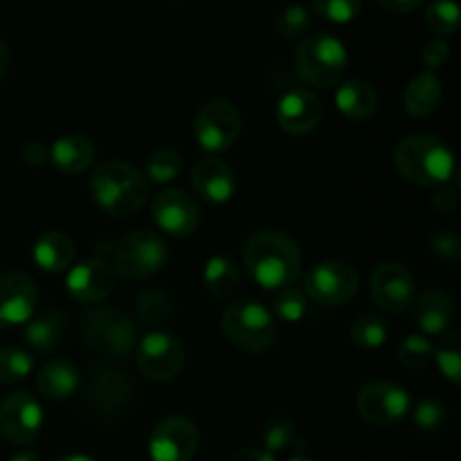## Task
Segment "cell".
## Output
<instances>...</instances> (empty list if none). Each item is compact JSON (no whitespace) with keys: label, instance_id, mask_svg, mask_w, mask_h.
Returning a JSON list of instances; mask_svg holds the SVG:
<instances>
[{"label":"cell","instance_id":"6da1fadb","mask_svg":"<svg viewBox=\"0 0 461 461\" xmlns=\"http://www.w3.org/2000/svg\"><path fill=\"white\" fill-rule=\"evenodd\" d=\"M243 266L255 284L266 291L293 286L302 273L300 246L279 230L255 232L243 246Z\"/></svg>","mask_w":461,"mask_h":461},{"label":"cell","instance_id":"7a4b0ae2","mask_svg":"<svg viewBox=\"0 0 461 461\" xmlns=\"http://www.w3.org/2000/svg\"><path fill=\"white\" fill-rule=\"evenodd\" d=\"M95 205L113 219L135 216L149 201V180L138 167L124 160H106L88 178Z\"/></svg>","mask_w":461,"mask_h":461},{"label":"cell","instance_id":"3957f363","mask_svg":"<svg viewBox=\"0 0 461 461\" xmlns=\"http://www.w3.org/2000/svg\"><path fill=\"white\" fill-rule=\"evenodd\" d=\"M394 167L408 183L437 189L455 176V156L437 135L414 133L396 144Z\"/></svg>","mask_w":461,"mask_h":461},{"label":"cell","instance_id":"277c9868","mask_svg":"<svg viewBox=\"0 0 461 461\" xmlns=\"http://www.w3.org/2000/svg\"><path fill=\"white\" fill-rule=\"evenodd\" d=\"M81 340L99 358L124 360L138 345V327L115 306H95L81 322Z\"/></svg>","mask_w":461,"mask_h":461},{"label":"cell","instance_id":"5b68a950","mask_svg":"<svg viewBox=\"0 0 461 461\" xmlns=\"http://www.w3.org/2000/svg\"><path fill=\"white\" fill-rule=\"evenodd\" d=\"M221 329L246 354H264L277 342V320L257 300L230 302L221 313Z\"/></svg>","mask_w":461,"mask_h":461},{"label":"cell","instance_id":"8992f818","mask_svg":"<svg viewBox=\"0 0 461 461\" xmlns=\"http://www.w3.org/2000/svg\"><path fill=\"white\" fill-rule=\"evenodd\" d=\"M349 57L340 39L329 32L311 34L297 45L295 70L313 88H331L345 77Z\"/></svg>","mask_w":461,"mask_h":461},{"label":"cell","instance_id":"52a82bcc","mask_svg":"<svg viewBox=\"0 0 461 461\" xmlns=\"http://www.w3.org/2000/svg\"><path fill=\"white\" fill-rule=\"evenodd\" d=\"M169 259L165 239L151 230H131L113 248V270L120 277L138 282L160 273Z\"/></svg>","mask_w":461,"mask_h":461},{"label":"cell","instance_id":"ba28073f","mask_svg":"<svg viewBox=\"0 0 461 461\" xmlns=\"http://www.w3.org/2000/svg\"><path fill=\"white\" fill-rule=\"evenodd\" d=\"M243 129L241 113L228 99H210L194 120V138L207 153H223L239 140Z\"/></svg>","mask_w":461,"mask_h":461},{"label":"cell","instance_id":"9c48e42d","mask_svg":"<svg viewBox=\"0 0 461 461\" xmlns=\"http://www.w3.org/2000/svg\"><path fill=\"white\" fill-rule=\"evenodd\" d=\"M133 381L124 372L111 367H97L86 383V405L104 421L120 419L133 403Z\"/></svg>","mask_w":461,"mask_h":461},{"label":"cell","instance_id":"30bf717a","mask_svg":"<svg viewBox=\"0 0 461 461\" xmlns=\"http://www.w3.org/2000/svg\"><path fill=\"white\" fill-rule=\"evenodd\" d=\"M135 365L140 374L147 381L153 383H169L183 372L185 365V349L180 340L171 333L156 331L147 333L142 340L135 345Z\"/></svg>","mask_w":461,"mask_h":461},{"label":"cell","instance_id":"8fae6325","mask_svg":"<svg viewBox=\"0 0 461 461\" xmlns=\"http://www.w3.org/2000/svg\"><path fill=\"white\" fill-rule=\"evenodd\" d=\"M358 286L360 277L354 266L347 261L329 259L309 270L302 291L315 304L342 306L358 293Z\"/></svg>","mask_w":461,"mask_h":461},{"label":"cell","instance_id":"7c38bea8","mask_svg":"<svg viewBox=\"0 0 461 461\" xmlns=\"http://www.w3.org/2000/svg\"><path fill=\"white\" fill-rule=\"evenodd\" d=\"M410 405H412L410 392L392 381L367 383L356 396L360 417L378 428H390L403 421L410 412Z\"/></svg>","mask_w":461,"mask_h":461},{"label":"cell","instance_id":"4fadbf2b","mask_svg":"<svg viewBox=\"0 0 461 461\" xmlns=\"http://www.w3.org/2000/svg\"><path fill=\"white\" fill-rule=\"evenodd\" d=\"M151 219L160 232L176 239H187L201 225V207L189 192L169 187L153 196Z\"/></svg>","mask_w":461,"mask_h":461},{"label":"cell","instance_id":"5bb4252c","mask_svg":"<svg viewBox=\"0 0 461 461\" xmlns=\"http://www.w3.org/2000/svg\"><path fill=\"white\" fill-rule=\"evenodd\" d=\"M43 408L30 392H12L0 401V437L14 446H30L43 430Z\"/></svg>","mask_w":461,"mask_h":461},{"label":"cell","instance_id":"9a60e30c","mask_svg":"<svg viewBox=\"0 0 461 461\" xmlns=\"http://www.w3.org/2000/svg\"><path fill=\"white\" fill-rule=\"evenodd\" d=\"M369 293L378 309L390 315H399L412 306L417 282L408 266L399 261H383L372 273Z\"/></svg>","mask_w":461,"mask_h":461},{"label":"cell","instance_id":"2e32d148","mask_svg":"<svg viewBox=\"0 0 461 461\" xmlns=\"http://www.w3.org/2000/svg\"><path fill=\"white\" fill-rule=\"evenodd\" d=\"M201 446V432L187 417H167L149 437V455L153 461H192Z\"/></svg>","mask_w":461,"mask_h":461},{"label":"cell","instance_id":"e0dca14e","mask_svg":"<svg viewBox=\"0 0 461 461\" xmlns=\"http://www.w3.org/2000/svg\"><path fill=\"white\" fill-rule=\"evenodd\" d=\"M275 120L284 133L306 135L322 122V102L313 90L291 88L279 97Z\"/></svg>","mask_w":461,"mask_h":461},{"label":"cell","instance_id":"ac0fdd59","mask_svg":"<svg viewBox=\"0 0 461 461\" xmlns=\"http://www.w3.org/2000/svg\"><path fill=\"white\" fill-rule=\"evenodd\" d=\"M115 270L104 259H86L81 264H72L68 270L66 288L70 297L81 304H97L106 300L115 288Z\"/></svg>","mask_w":461,"mask_h":461},{"label":"cell","instance_id":"d6986e66","mask_svg":"<svg viewBox=\"0 0 461 461\" xmlns=\"http://www.w3.org/2000/svg\"><path fill=\"white\" fill-rule=\"evenodd\" d=\"M39 288L25 273L0 275V327H18L34 318Z\"/></svg>","mask_w":461,"mask_h":461},{"label":"cell","instance_id":"ffe728a7","mask_svg":"<svg viewBox=\"0 0 461 461\" xmlns=\"http://www.w3.org/2000/svg\"><path fill=\"white\" fill-rule=\"evenodd\" d=\"M192 187L203 201L221 205V203H228L237 192V176L223 158L205 156L194 165Z\"/></svg>","mask_w":461,"mask_h":461},{"label":"cell","instance_id":"44dd1931","mask_svg":"<svg viewBox=\"0 0 461 461\" xmlns=\"http://www.w3.org/2000/svg\"><path fill=\"white\" fill-rule=\"evenodd\" d=\"M70 318L59 309H48L36 318H30L23 329V338L36 354H52L68 342Z\"/></svg>","mask_w":461,"mask_h":461},{"label":"cell","instance_id":"7402d4cb","mask_svg":"<svg viewBox=\"0 0 461 461\" xmlns=\"http://www.w3.org/2000/svg\"><path fill=\"white\" fill-rule=\"evenodd\" d=\"M414 304V322L423 336H437L446 333L455 318V302L450 293L441 288H428L419 295Z\"/></svg>","mask_w":461,"mask_h":461},{"label":"cell","instance_id":"603a6c76","mask_svg":"<svg viewBox=\"0 0 461 461\" xmlns=\"http://www.w3.org/2000/svg\"><path fill=\"white\" fill-rule=\"evenodd\" d=\"M36 387L50 401H66L75 396L81 387V372L66 358L48 360L39 369Z\"/></svg>","mask_w":461,"mask_h":461},{"label":"cell","instance_id":"cb8c5ba5","mask_svg":"<svg viewBox=\"0 0 461 461\" xmlns=\"http://www.w3.org/2000/svg\"><path fill=\"white\" fill-rule=\"evenodd\" d=\"M50 151V160L63 174H81V171L88 169L95 160V144L93 140L86 138V135H61L52 142Z\"/></svg>","mask_w":461,"mask_h":461},{"label":"cell","instance_id":"d4e9b609","mask_svg":"<svg viewBox=\"0 0 461 461\" xmlns=\"http://www.w3.org/2000/svg\"><path fill=\"white\" fill-rule=\"evenodd\" d=\"M77 257L75 241L68 234L52 230V232H43L34 243V261L41 270L45 273H66L72 268Z\"/></svg>","mask_w":461,"mask_h":461},{"label":"cell","instance_id":"484cf974","mask_svg":"<svg viewBox=\"0 0 461 461\" xmlns=\"http://www.w3.org/2000/svg\"><path fill=\"white\" fill-rule=\"evenodd\" d=\"M444 99V84L430 70H423L414 77L403 93L405 113L412 117H428L439 108Z\"/></svg>","mask_w":461,"mask_h":461},{"label":"cell","instance_id":"4316f807","mask_svg":"<svg viewBox=\"0 0 461 461\" xmlns=\"http://www.w3.org/2000/svg\"><path fill=\"white\" fill-rule=\"evenodd\" d=\"M336 106L347 120L365 122L378 111V93L372 84L363 79L345 81L336 90Z\"/></svg>","mask_w":461,"mask_h":461},{"label":"cell","instance_id":"83f0119b","mask_svg":"<svg viewBox=\"0 0 461 461\" xmlns=\"http://www.w3.org/2000/svg\"><path fill=\"white\" fill-rule=\"evenodd\" d=\"M203 282H205L207 293L216 300H230L241 286V268L232 257L214 255L207 259L205 270H203Z\"/></svg>","mask_w":461,"mask_h":461},{"label":"cell","instance_id":"f1b7e54d","mask_svg":"<svg viewBox=\"0 0 461 461\" xmlns=\"http://www.w3.org/2000/svg\"><path fill=\"white\" fill-rule=\"evenodd\" d=\"M135 313H138L140 322L147 327H165L176 313L174 300L167 293L149 288L135 297Z\"/></svg>","mask_w":461,"mask_h":461},{"label":"cell","instance_id":"f546056e","mask_svg":"<svg viewBox=\"0 0 461 461\" xmlns=\"http://www.w3.org/2000/svg\"><path fill=\"white\" fill-rule=\"evenodd\" d=\"M439 372L448 378L453 385L461 383V336L459 331H446L439 336V342L435 347V358Z\"/></svg>","mask_w":461,"mask_h":461},{"label":"cell","instance_id":"4dcf8cb0","mask_svg":"<svg viewBox=\"0 0 461 461\" xmlns=\"http://www.w3.org/2000/svg\"><path fill=\"white\" fill-rule=\"evenodd\" d=\"M349 338L360 349H378L390 338V322L381 315H360L351 324Z\"/></svg>","mask_w":461,"mask_h":461},{"label":"cell","instance_id":"1f68e13d","mask_svg":"<svg viewBox=\"0 0 461 461\" xmlns=\"http://www.w3.org/2000/svg\"><path fill=\"white\" fill-rule=\"evenodd\" d=\"M261 441H264V450L270 455L288 450L297 441L295 423L284 414H275L266 421L264 430H261Z\"/></svg>","mask_w":461,"mask_h":461},{"label":"cell","instance_id":"d6a6232c","mask_svg":"<svg viewBox=\"0 0 461 461\" xmlns=\"http://www.w3.org/2000/svg\"><path fill=\"white\" fill-rule=\"evenodd\" d=\"M183 171V156L176 149H156L147 158V180L167 185L176 180Z\"/></svg>","mask_w":461,"mask_h":461},{"label":"cell","instance_id":"836d02e7","mask_svg":"<svg viewBox=\"0 0 461 461\" xmlns=\"http://www.w3.org/2000/svg\"><path fill=\"white\" fill-rule=\"evenodd\" d=\"M273 311H275V320H282L286 324H295L302 322L309 311V297L302 288L297 286H286L282 291H277L273 302Z\"/></svg>","mask_w":461,"mask_h":461},{"label":"cell","instance_id":"e575fe53","mask_svg":"<svg viewBox=\"0 0 461 461\" xmlns=\"http://www.w3.org/2000/svg\"><path fill=\"white\" fill-rule=\"evenodd\" d=\"M423 21L439 39L455 34L459 30V5L455 0H435L426 7Z\"/></svg>","mask_w":461,"mask_h":461},{"label":"cell","instance_id":"d590c367","mask_svg":"<svg viewBox=\"0 0 461 461\" xmlns=\"http://www.w3.org/2000/svg\"><path fill=\"white\" fill-rule=\"evenodd\" d=\"M396 356H399V363L403 367L412 369V372H421L435 358V345L426 336H408L401 340Z\"/></svg>","mask_w":461,"mask_h":461},{"label":"cell","instance_id":"8d00e7d4","mask_svg":"<svg viewBox=\"0 0 461 461\" xmlns=\"http://www.w3.org/2000/svg\"><path fill=\"white\" fill-rule=\"evenodd\" d=\"M34 369V360L21 347H5L0 349V383H23Z\"/></svg>","mask_w":461,"mask_h":461},{"label":"cell","instance_id":"74e56055","mask_svg":"<svg viewBox=\"0 0 461 461\" xmlns=\"http://www.w3.org/2000/svg\"><path fill=\"white\" fill-rule=\"evenodd\" d=\"M311 7L318 18L336 25L356 21L363 12V0H311Z\"/></svg>","mask_w":461,"mask_h":461},{"label":"cell","instance_id":"f35d334b","mask_svg":"<svg viewBox=\"0 0 461 461\" xmlns=\"http://www.w3.org/2000/svg\"><path fill=\"white\" fill-rule=\"evenodd\" d=\"M311 27V12L304 5H288L275 18V30L282 39H300Z\"/></svg>","mask_w":461,"mask_h":461},{"label":"cell","instance_id":"ab89813d","mask_svg":"<svg viewBox=\"0 0 461 461\" xmlns=\"http://www.w3.org/2000/svg\"><path fill=\"white\" fill-rule=\"evenodd\" d=\"M448 421V408L437 399L419 401L414 410V426L421 432H439Z\"/></svg>","mask_w":461,"mask_h":461},{"label":"cell","instance_id":"60d3db41","mask_svg":"<svg viewBox=\"0 0 461 461\" xmlns=\"http://www.w3.org/2000/svg\"><path fill=\"white\" fill-rule=\"evenodd\" d=\"M432 255L444 261H457L461 257V239L455 230H439L430 239Z\"/></svg>","mask_w":461,"mask_h":461},{"label":"cell","instance_id":"b9f144b4","mask_svg":"<svg viewBox=\"0 0 461 461\" xmlns=\"http://www.w3.org/2000/svg\"><path fill=\"white\" fill-rule=\"evenodd\" d=\"M421 59H423V63H426L428 70L435 72L437 68H441L448 63L450 45L446 43L444 39H439V36H437V39H430L426 45H423Z\"/></svg>","mask_w":461,"mask_h":461},{"label":"cell","instance_id":"7bdbcfd3","mask_svg":"<svg viewBox=\"0 0 461 461\" xmlns=\"http://www.w3.org/2000/svg\"><path fill=\"white\" fill-rule=\"evenodd\" d=\"M459 205L457 189L448 187V185H441V187L435 189L432 194V207H435L439 214H453Z\"/></svg>","mask_w":461,"mask_h":461},{"label":"cell","instance_id":"ee69618b","mask_svg":"<svg viewBox=\"0 0 461 461\" xmlns=\"http://www.w3.org/2000/svg\"><path fill=\"white\" fill-rule=\"evenodd\" d=\"M21 156H23V160H25V165L41 167L50 158V151L43 142H39V140H32V142H27L25 147H23Z\"/></svg>","mask_w":461,"mask_h":461},{"label":"cell","instance_id":"f6af8a7d","mask_svg":"<svg viewBox=\"0 0 461 461\" xmlns=\"http://www.w3.org/2000/svg\"><path fill=\"white\" fill-rule=\"evenodd\" d=\"M383 12H390V14H410V12H417L419 7L426 5V0H374Z\"/></svg>","mask_w":461,"mask_h":461},{"label":"cell","instance_id":"bcb514c9","mask_svg":"<svg viewBox=\"0 0 461 461\" xmlns=\"http://www.w3.org/2000/svg\"><path fill=\"white\" fill-rule=\"evenodd\" d=\"M230 461H277L275 455L266 453L264 448H246V450H239L237 455H232Z\"/></svg>","mask_w":461,"mask_h":461},{"label":"cell","instance_id":"7dc6e473","mask_svg":"<svg viewBox=\"0 0 461 461\" xmlns=\"http://www.w3.org/2000/svg\"><path fill=\"white\" fill-rule=\"evenodd\" d=\"M7 68H9V48H7V43L0 39V77L7 72Z\"/></svg>","mask_w":461,"mask_h":461},{"label":"cell","instance_id":"c3c4849f","mask_svg":"<svg viewBox=\"0 0 461 461\" xmlns=\"http://www.w3.org/2000/svg\"><path fill=\"white\" fill-rule=\"evenodd\" d=\"M9 461H41V457L32 450H23V453H16L14 457H9Z\"/></svg>","mask_w":461,"mask_h":461},{"label":"cell","instance_id":"681fc988","mask_svg":"<svg viewBox=\"0 0 461 461\" xmlns=\"http://www.w3.org/2000/svg\"><path fill=\"white\" fill-rule=\"evenodd\" d=\"M57 461H95L88 455H66V457H59Z\"/></svg>","mask_w":461,"mask_h":461},{"label":"cell","instance_id":"f907efd6","mask_svg":"<svg viewBox=\"0 0 461 461\" xmlns=\"http://www.w3.org/2000/svg\"><path fill=\"white\" fill-rule=\"evenodd\" d=\"M288 461H315V459L306 457V455H295V457H291Z\"/></svg>","mask_w":461,"mask_h":461}]
</instances>
